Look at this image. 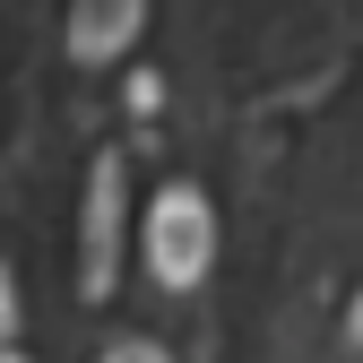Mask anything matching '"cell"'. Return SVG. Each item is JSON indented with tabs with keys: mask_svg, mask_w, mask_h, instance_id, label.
Returning a JSON list of instances; mask_svg holds the SVG:
<instances>
[{
	"mask_svg": "<svg viewBox=\"0 0 363 363\" xmlns=\"http://www.w3.org/2000/svg\"><path fill=\"white\" fill-rule=\"evenodd\" d=\"M121 234H130V173H121V156H96L86 164V199H78V294L86 303H113Z\"/></svg>",
	"mask_w": 363,
	"mask_h": 363,
	"instance_id": "2",
	"label": "cell"
},
{
	"mask_svg": "<svg viewBox=\"0 0 363 363\" xmlns=\"http://www.w3.org/2000/svg\"><path fill=\"white\" fill-rule=\"evenodd\" d=\"M9 329H18V277H9V259H0V354H9Z\"/></svg>",
	"mask_w": 363,
	"mask_h": 363,
	"instance_id": "5",
	"label": "cell"
},
{
	"mask_svg": "<svg viewBox=\"0 0 363 363\" xmlns=\"http://www.w3.org/2000/svg\"><path fill=\"white\" fill-rule=\"evenodd\" d=\"M96 363H173V354H164L156 337H113V346H104Z\"/></svg>",
	"mask_w": 363,
	"mask_h": 363,
	"instance_id": "4",
	"label": "cell"
},
{
	"mask_svg": "<svg viewBox=\"0 0 363 363\" xmlns=\"http://www.w3.org/2000/svg\"><path fill=\"white\" fill-rule=\"evenodd\" d=\"M139 35H147V0H69L61 18V43L78 69H113Z\"/></svg>",
	"mask_w": 363,
	"mask_h": 363,
	"instance_id": "3",
	"label": "cell"
},
{
	"mask_svg": "<svg viewBox=\"0 0 363 363\" xmlns=\"http://www.w3.org/2000/svg\"><path fill=\"white\" fill-rule=\"evenodd\" d=\"M0 363H26V354H0Z\"/></svg>",
	"mask_w": 363,
	"mask_h": 363,
	"instance_id": "7",
	"label": "cell"
},
{
	"mask_svg": "<svg viewBox=\"0 0 363 363\" xmlns=\"http://www.w3.org/2000/svg\"><path fill=\"white\" fill-rule=\"evenodd\" d=\"M346 337H354V346H363V294H354V303H346Z\"/></svg>",
	"mask_w": 363,
	"mask_h": 363,
	"instance_id": "6",
	"label": "cell"
},
{
	"mask_svg": "<svg viewBox=\"0 0 363 363\" xmlns=\"http://www.w3.org/2000/svg\"><path fill=\"white\" fill-rule=\"evenodd\" d=\"M147 268L173 294H191L216 268V199L199 191V182H164V191L147 199Z\"/></svg>",
	"mask_w": 363,
	"mask_h": 363,
	"instance_id": "1",
	"label": "cell"
}]
</instances>
